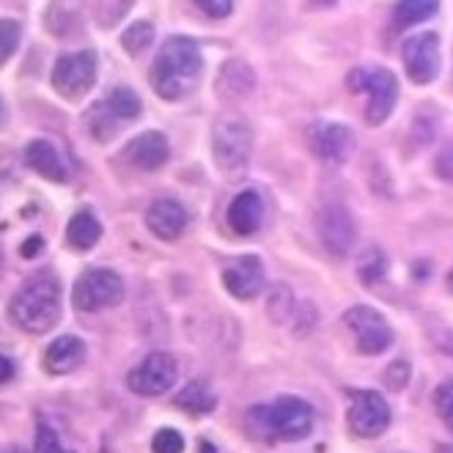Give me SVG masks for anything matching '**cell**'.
<instances>
[{
	"label": "cell",
	"instance_id": "cell-1",
	"mask_svg": "<svg viewBox=\"0 0 453 453\" xmlns=\"http://www.w3.org/2000/svg\"><path fill=\"white\" fill-rule=\"evenodd\" d=\"M201 69L203 58L198 42L190 36H171L151 64V88L168 102H179L198 86Z\"/></svg>",
	"mask_w": 453,
	"mask_h": 453
},
{
	"label": "cell",
	"instance_id": "cell-2",
	"mask_svg": "<svg viewBox=\"0 0 453 453\" xmlns=\"http://www.w3.org/2000/svg\"><path fill=\"white\" fill-rule=\"evenodd\" d=\"M9 319L25 333L42 335L61 319V283L52 273H36L25 280L9 303Z\"/></svg>",
	"mask_w": 453,
	"mask_h": 453
},
{
	"label": "cell",
	"instance_id": "cell-3",
	"mask_svg": "<svg viewBox=\"0 0 453 453\" xmlns=\"http://www.w3.org/2000/svg\"><path fill=\"white\" fill-rule=\"evenodd\" d=\"M313 407L300 395H280L273 404H256L248 412V426L258 440L297 442L313 432Z\"/></svg>",
	"mask_w": 453,
	"mask_h": 453
},
{
	"label": "cell",
	"instance_id": "cell-4",
	"mask_svg": "<svg viewBox=\"0 0 453 453\" xmlns=\"http://www.w3.org/2000/svg\"><path fill=\"white\" fill-rule=\"evenodd\" d=\"M211 151L215 163L226 176L245 173L253 157V127L245 116L223 113L211 127Z\"/></svg>",
	"mask_w": 453,
	"mask_h": 453
},
{
	"label": "cell",
	"instance_id": "cell-5",
	"mask_svg": "<svg viewBox=\"0 0 453 453\" xmlns=\"http://www.w3.org/2000/svg\"><path fill=\"white\" fill-rule=\"evenodd\" d=\"M346 86L355 94H365V119L368 124H382L398 99V80L390 69L385 66H360L352 69L349 77H346Z\"/></svg>",
	"mask_w": 453,
	"mask_h": 453
},
{
	"label": "cell",
	"instance_id": "cell-6",
	"mask_svg": "<svg viewBox=\"0 0 453 453\" xmlns=\"http://www.w3.org/2000/svg\"><path fill=\"white\" fill-rule=\"evenodd\" d=\"M121 297H124V280L119 278V273L104 270V266L86 270L72 288V305L86 313L119 305Z\"/></svg>",
	"mask_w": 453,
	"mask_h": 453
},
{
	"label": "cell",
	"instance_id": "cell-7",
	"mask_svg": "<svg viewBox=\"0 0 453 453\" xmlns=\"http://www.w3.org/2000/svg\"><path fill=\"white\" fill-rule=\"evenodd\" d=\"M96 83V52L94 50H80L66 52L52 66V88L66 99L86 96Z\"/></svg>",
	"mask_w": 453,
	"mask_h": 453
},
{
	"label": "cell",
	"instance_id": "cell-8",
	"mask_svg": "<svg viewBox=\"0 0 453 453\" xmlns=\"http://www.w3.org/2000/svg\"><path fill=\"white\" fill-rule=\"evenodd\" d=\"M316 231L322 245L330 256H349L355 248V236H357V226L352 211L343 203H325L316 211Z\"/></svg>",
	"mask_w": 453,
	"mask_h": 453
},
{
	"label": "cell",
	"instance_id": "cell-9",
	"mask_svg": "<svg viewBox=\"0 0 453 453\" xmlns=\"http://www.w3.org/2000/svg\"><path fill=\"white\" fill-rule=\"evenodd\" d=\"M176 377H179L176 357L168 352H151L143 363H138L129 371L127 385L132 393H138L143 398H154V395L168 393L173 388Z\"/></svg>",
	"mask_w": 453,
	"mask_h": 453
},
{
	"label": "cell",
	"instance_id": "cell-10",
	"mask_svg": "<svg viewBox=\"0 0 453 453\" xmlns=\"http://www.w3.org/2000/svg\"><path fill=\"white\" fill-rule=\"evenodd\" d=\"M343 325L355 333L357 349L363 355H382L385 349H390L393 327L388 325V319L380 311L368 305H355L343 313Z\"/></svg>",
	"mask_w": 453,
	"mask_h": 453
},
{
	"label": "cell",
	"instance_id": "cell-11",
	"mask_svg": "<svg viewBox=\"0 0 453 453\" xmlns=\"http://www.w3.org/2000/svg\"><path fill=\"white\" fill-rule=\"evenodd\" d=\"M349 429L357 437H380L390 426V407L377 390H357L352 393V407L346 412Z\"/></svg>",
	"mask_w": 453,
	"mask_h": 453
},
{
	"label": "cell",
	"instance_id": "cell-12",
	"mask_svg": "<svg viewBox=\"0 0 453 453\" xmlns=\"http://www.w3.org/2000/svg\"><path fill=\"white\" fill-rule=\"evenodd\" d=\"M404 56V69L410 74L412 83H432V80L440 74L442 66V56H440V36L437 34H418L410 36L402 47Z\"/></svg>",
	"mask_w": 453,
	"mask_h": 453
},
{
	"label": "cell",
	"instance_id": "cell-13",
	"mask_svg": "<svg viewBox=\"0 0 453 453\" xmlns=\"http://www.w3.org/2000/svg\"><path fill=\"white\" fill-rule=\"evenodd\" d=\"M308 141L319 159L335 165L346 163L349 154L355 151V132L346 124H335V121H316L308 129Z\"/></svg>",
	"mask_w": 453,
	"mask_h": 453
},
{
	"label": "cell",
	"instance_id": "cell-14",
	"mask_svg": "<svg viewBox=\"0 0 453 453\" xmlns=\"http://www.w3.org/2000/svg\"><path fill=\"white\" fill-rule=\"evenodd\" d=\"M223 283L236 300H253L264 291V264L258 256H239L223 264Z\"/></svg>",
	"mask_w": 453,
	"mask_h": 453
},
{
	"label": "cell",
	"instance_id": "cell-15",
	"mask_svg": "<svg viewBox=\"0 0 453 453\" xmlns=\"http://www.w3.org/2000/svg\"><path fill=\"white\" fill-rule=\"evenodd\" d=\"M171 157V146L163 132H143L135 141H129V146L124 149V159L129 165H135L138 171H157L168 163Z\"/></svg>",
	"mask_w": 453,
	"mask_h": 453
},
{
	"label": "cell",
	"instance_id": "cell-16",
	"mask_svg": "<svg viewBox=\"0 0 453 453\" xmlns=\"http://www.w3.org/2000/svg\"><path fill=\"white\" fill-rule=\"evenodd\" d=\"M146 226L157 239L173 242V239H179L181 231L188 228V209L173 198H159L146 211Z\"/></svg>",
	"mask_w": 453,
	"mask_h": 453
},
{
	"label": "cell",
	"instance_id": "cell-17",
	"mask_svg": "<svg viewBox=\"0 0 453 453\" xmlns=\"http://www.w3.org/2000/svg\"><path fill=\"white\" fill-rule=\"evenodd\" d=\"M86 357V343L77 335H61L56 338L44 352V371L47 374L64 377L69 371H74Z\"/></svg>",
	"mask_w": 453,
	"mask_h": 453
},
{
	"label": "cell",
	"instance_id": "cell-18",
	"mask_svg": "<svg viewBox=\"0 0 453 453\" xmlns=\"http://www.w3.org/2000/svg\"><path fill=\"white\" fill-rule=\"evenodd\" d=\"M25 163H28L39 176L50 181H66L69 179V165L64 163V157L50 141H31L25 149Z\"/></svg>",
	"mask_w": 453,
	"mask_h": 453
},
{
	"label": "cell",
	"instance_id": "cell-19",
	"mask_svg": "<svg viewBox=\"0 0 453 453\" xmlns=\"http://www.w3.org/2000/svg\"><path fill=\"white\" fill-rule=\"evenodd\" d=\"M264 220V201L258 198V193L253 190H245V193H239L231 206H228V226L236 231V234H253L258 231Z\"/></svg>",
	"mask_w": 453,
	"mask_h": 453
},
{
	"label": "cell",
	"instance_id": "cell-20",
	"mask_svg": "<svg viewBox=\"0 0 453 453\" xmlns=\"http://www.w3.org/2000/svg\"><path fill=\"white\" fill-rule=\"evenodd\" d=\"M99 236H102V226L88 209H80L66 226V245L74 250H91L99 242Z\"/></svg>",
	"mask_w": 453,
	"mask_h": 453
},
{
	"label": "cell",
	"instance_id": "cell-21",
	"mask_svg": "<svg viewBox=\"0 0 453 453\" xmlns=\"http://www.w3.org/2000/svg\"><path fill=\"white\" fill-rule=\"evenodd\" d=\"M215 404H218V395L203 380H193L190 385H184L181 393L176 395V407H181L184 412H190V415L211 412V410H215Z\"/></svg>",
	"mask_w": 453,
	"mask_h": 453
},
{
	"label": "cell",
	"instance_id": "cell-22",
	"mask_svg": "<svg viewBox=\"0 0 453 453\" xmlns=\"http://www.w3.org/2000/svg\"><path fill=\"white\" fill-rule=\"evenodd\" d=\"M102 108L108 111L119 124H127L129 119H138L143 104H141V96L127 88V86H116L108 96L102 99Z\"/></svg>",
	"mask_w": 453,
	"mask_h": 453
},
{
	"label": "cell",
	"instance_id": "cell-23",
	"mask_svg": "<svg viewBox=\"0 0 453 453\" xmlns=\"http://www.w3.org/2000/svg\"><path fill=\"white\" fill-rule=\"evenodd\" d=\"M256 86V72L245 61H228L220 72V91L228 96H248Z\"/></svg>",
	"mask_w": 453,
	"mask_h": 453
},
{
	"label": "cell",
	"instance_id": "cell-24",
	"mask_svg": "<svg viewBox=\"0 0 453 453\" xmlns=\"http://www.w3.org/2000/svg\"><path fill=\"white\" fill-rule=\"evenodd\" d=\"M390 270V264H388V256L380 250V248H365L360 256H357V275L365 286H377L385 280Z\"/></svg>",
	"mask_w": 453,
	"mask_h": 453
},
{
	"label": "cell",
	"instance_id": "cell-25",
	"mask_svg": "<svg viewBox=\"0 0 453 453\" xmlns=\"http://www.w3.org/2000/svg\"><path fill=\"white\" fill-rule=\"evenodd\" d=\"M440 9V4H434V0H410V4H398L395 6V25L398 28H410V25H418L423 19L434 17Z\"/></svg>",
	"mask_w": 453,
	"mask_h": 453
},
{
	"label": "cell",
	"instance_id": "cell-26",
	"mask_svg": "<svg viewBox=\"0 0 453 453\" xmlns=\"http://www.w3.org/2000/svg\"><path fill=\"white\" fill-rule=\"evenodd\" d=\"M151 42H154V25L146 22V19L129 25V28L121 34V44H124L127 52H132V56H141V52H146Z\"/></svg>",
	"mask_w": 453,
	"mask_h": 453
},
{
	"label": "cell",
	"instance_id": "cell-27",
	"mask_svg": "<svg viewBox=\"0 0 453 453\" xmlns=\"http://www.w3.org/2000/svg\"><path fill=\"white\" fill-rule=\"evenodd\" d=\"M19 22L14 19H0V66H4L19 47Z\"/></svg>",
	"mask_w": 453,
	"mask_h": 453
},
{
	"label": "cell",
	"instance_id": "cell-28",
	"mask_svg": "<svg viewBox=\"0 0 453 453\" xmlns=\"http://www.w3.org/2000/svg\"><path fill=\"white\" fill-rule=\"evenodd\" d=\"M36 453H74L69 448L61 445L56 429H52L50 423H39V432H36V445H34Z\"/></svg>",
	"mask_w": 453,
	"mask_h": 453
},
{
	"label": "cell",
	"instance_id": "cell-29",
	"mask_svg": "<svg viewBox=\"0 0 453 453\" xmlns=\"http://www.w3.org/2000/svg\"><path fill=\"white\" fill-rule=\"evenodd\" d=\"M154 453H181L184 450V437L176 429H159L151 440Z\"/></svg>",
	"mask_w": 453,
	"mask_h": 453
},
{
	"label": "cell",
	"instance_id": "cell-30",
	"mask_svg": "<svg viewBox=\"0 0 453 453\" xmlns=\"http://www.w3.org/2000/svg\"><path fill=\"white\" fill-rule=\"evenodd\" d=\"M434 407H437V415L445 420V426L450 429L453 426V388H450V380H445L437 393H434Z\"/></svg>",
	"mask_w": 453,
	"mask_h": 453
},
{
	"label": "cell",
	"instance_id": "cell-31",
	"mask_svg": "<svg viewBox=\"0 0 453 453\" xmlns=\"http://www.w3.org/2000/svg\"><path fill=\"white\" fill-rule=\"evenodd\" d=\"M407 382H410V363H407V360H395V363H390L388 371H385V385H388L390 390H404Z\"/></svg>",
	"mask_w": 453,
	"mask_h": 453
},
{
	"label": "cell",
	"instance_id": "cell-32",
	"mask_svg": "<svg viewBox=\"0 0 453 453\" xmlns=\"http://www.w3.org/2000/svg\"><path fill=\"white\" fill-rule=\"evenodd\" d=\"M270 313L275 322H283V319H288L291 313V291L286 286H278L273 291V297H270Z\"/></svg>",
	"mask_w": 453,
	"mask_h": 453
},
{
	"label": "cell",
	"instance_id": "cell-33",
	"mask_svg": "<svg viewBox=\"0 0 453 453\" xmlns=\"http://www.w3.org/2000/svg\"><path fill=\"white\" fill-rule=\"evenodd\" d=\"M198 9L206 12L209 17H228L234 4H228V0H223V4H211V0H198Z\"/></svg>",
	"mask_w": 453,
	"mask_h": 453
},
{
	"label": "cell",
	"instance_id": "cell-34",
	"mask_svg": "<svg viewBox=\"0 0 453 453\" xmlns=\"http://www.w3.org/2000/svg\"><path fill=\"white\" fill-rule=\"evenodd\" d=\"M42 248H44L42 236H31L28 242H22V258H34V256H39Z\"/></svg>",
	"mask_w": 453,
	"mask_h": 453
},
{
	"label": "cell",
	"instance_id": "cell-35",
	"mask_svg": "<svg viewBox=\"0 0 453 453\" xmlns=\"http://www.w3.org/2000/svg\"><path fill=\"white\" fill-rule=\"evenodd\" d=\"M12 377H14V363L0 355V385H6Z\"/></svg>",
	"mask_w": 453,
	"mask_h": 453
},
{
	"label": "cell",
	"instance_id": "cell-36",
	"mask_svg": "<svg viewBox=\"0 0 453 453\" xmlns=\"http://www.w3.org/2000/svg\"><path fill=\"white\" fill-rule=\"evenodd\" d=\"M198 453H215V445H211V442H198Z\"/></svg>",
	"mask_w": 453,
	"mask_h": 453
},
{
	"label": "cell",
	"instance_id": "cell-37",
	"mask_svg": "<svg viewBox=\"0 0 453 453\" xmlns=\"http://www.w3.org/2000/svg\"><path fill=\"white\" fill-rule=\"evenodd\" d=\"M0 121H4V99H0Z\"/></svg>",
	"mask_w": 453,
	"mask_h": 453
}]
</instances>
